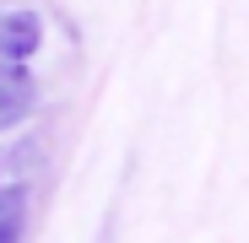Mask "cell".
I'll use <instances>...</instances> for the list:
<instances>
[{
  "label": "cell",
  "instance_id": "1",
  "mask_svg": "<svg viewBox=\"0 0 249 243\" xmlns=\"http://www.w3.org/2000/svg\"><path fill=\"white\" fill-rule=\"evenodd\" d=\"M44 44V22L38 11H6L0 16V60L6 65H27Z\"/></svg>",
  "mask_w": 249,
  "mask_h": 243
},
{
  "label": "cell",
  "instance_id": "2",
  "mask_svg": "<svg viewBox=\"0 0 249 243\" xmlns=\"http://www.w3.org/2000/svg\"><path fill=\"white\" fill-rule=\"evenodd\" d=\"M33 103H38V87H33L27 65H6L0 60V130L22 125V119L33 113Z\"/></svg>",
  "mask_w": 249,
  "mask_h": 243
},
{
  "label": "cell",
  "instance_id": "3",
  "mask_svg": "<svg viewBox=\"0 0 249 243\" xmlns=\"http://www.w3.org/2000/svg\"><path fill=\"white\" fill-rule=\"evenodd\" d=\"M22 227H27V200L17 184H0V243H22Z\"/></svg>",
  "mask_w": 249,
  "mask_h": 243
}]
</instances>
